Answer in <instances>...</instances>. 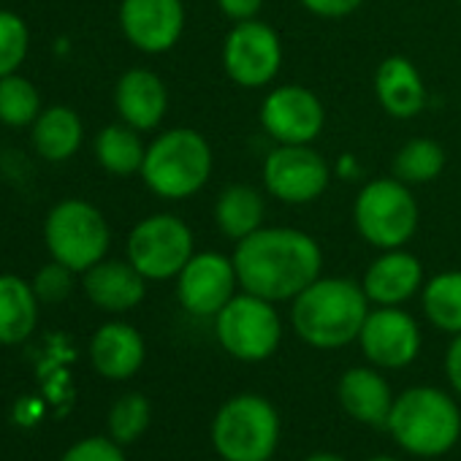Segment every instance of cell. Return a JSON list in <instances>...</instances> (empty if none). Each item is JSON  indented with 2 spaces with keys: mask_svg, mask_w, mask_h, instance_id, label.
<instances>
[{
  "mask_svg": "<svg viewBox=\"0 0 461 461\" xmlns=\"http://www.w3.org/2000/svg\"><path fill=\"white\" fill-rule=\"evenodd\" d=\"M234 267L240 285L267 302H294L307 285L323 275V248L302 228L264 225L237 242Z\"/></svg>",
  "mask_w": 461,
  "mask_h": 461,
  "instance_id": "1",
  "label": "cell"
},
{
  "mask_svg": "<svg viewBox=\"0 0 461 461\" xmlns=\"http://www.w3.org/2000/svg\"><path fill=\"white\" fill-rule=\"evenodd\" d=\"M372 304L350 277H318L291 302V329L315 350H339L358 339Z\"/></svg>",
  "mask_w": 461,
  "mask_h": 461,
  "instance_id": "2",
  "label": "cell"
},
{
  "mask_svg": "<svg viewBox=\"0 0 461 461\" xmlns=\"http://www.w3.org/2000/svg\"><path fill=\"white\" fill-rule=\"evenodd\" d=\"M214 171V152L195 128H168L158 133L144 152L141 179L163 201H187L198 195Z\"/></svg>",
  "mask_w": 461,
  "mask_h": 461,
  "instance_id": "3",
  "label": "cell"
},
{
  "mask_svg": "<svg viewBox=\"0 0 461 461\" xmlns=\"http://www.w3.org/2000/svg\"><path fill=\"white\" fill-rule=\"evenodd\" d=\"M385 429L410 456L437 458L456 447L461 437V410L442 388L415 385L393 399Z\"/></svg>",
  "mask_w": 461,
  "mask_h": 461,
  "instance_id": "4",
  "label": "cell"
},
{
  "mask_svg": "<svg viewBox=\"0 0 461 461\" xmlns=\"http://www.w3.org/2000/svg\"><path fill=\"white\" fill-rule=\"evenodd\" d=\"M280 412L267 396L237 393L212 418L209 439L225 461H269L280 445Z\"/></svg>",
  "mask_w": 461,
  "mask_h": 461,
  "instance_id": "5",
  "label": "cell"
},
{
  "mask_svg": "<svg viewBox=\"0 0 461 461\" xmlns=\"http://www.w3.org/2000/svg\"><path fill=\"white\" fill-rule=\"evenodd\" d=\"M418 222L420 209L412 187L393 174L364 182L353 198L356 234L375 250L407 248L418 234Z\"/></svg>",
  "mask_w": 461,
  "mask_h": 461,
  "instance_id": "6",
  "label": "cell"
},
{
  "mask_svg": "<svg viewBox=\"0 0 461 461\" xmlns=\"http://www.w3.org/2000/svg\"><path fill=\"white\" fill-rule=\"evenodd\" d=\"M44 242L52 261L66 264L77 275L101 264L112 245V228L104 212L82 198L55 203L44 222Z\"/></svg>",
  "mask_w": 461,
  "mask_h": 461,
  "instance_id": "7",
  "label": "cell"
},
{
  "mask_svg": "<svg viewBox=\"0 0 461 461\" xmlns=\"http://www.w3.org/2000/svg\"><path fill=\"white\" fill-rule=\"evenodd\" d=\"M212 321L214 337L230 358L258 364L280 350L283 318L275 302L240 291Z\"/></svg>",
  "mask_w": 461,
  "mask_h": 461,
  "instance_id": "8",
  "label": "cell"
},
{
  "mask_svg": "<svg viewBox=\"0 0 461 461\" xmlns=\"http://www.w3.org/2000/svg\"><path fill=\"white\" fill-rule=\"evenodd\" d=\"M125 256L147 280H176L185 264L195 256L193 230L179 214L155 212L131 228Z\"/></svg>",
  "mask_w": 461,
  "mask_h": 461,
  "instance_id": "9",
  "label": "cell"
},
{
  "mask_svg": "<svg viewBox=\"0 0 461 461\" xmlns=\"http://www.w3.org/2000/svg\"><path fill=\"white\" fill-rule=\"evenodd\" d=\"M220 60L225 77L234 85L245 90H261L280 77L285 47L280 33L264 20L234 23V28L225 33Z\"/></svg>",
  "mask_w": 461,
  "mask_h": 461,
  "instance_id": "10",
  "label": "cell"
},
{
  "mask_svg": "<svg viewBox=\"0 0 461 461\" xmlns=\"http://www.w3.org/2000/svg\"><path fill=\"white\" fill-rule=\"evenodd\" d=\"M264 190L288 206L315 203L331 185L334 168L312 144H275L261 163Z\"/></svg>",
  "mask_w": 461,
  "mask_h": 461,
  "instance_id": "11",
  "label": "cell"
},
{
  "mask_svg": "<svg viewBox=\"0 0 461 461\" xmlns=\"http://www.w3.org/2000/svg\"><path fill=\"white\" fill-rule=\"evenodd\" d=\"M240 288L234 258L217 250L195 253L176 275V299L193 318H214Z\"/></svg>",
  "mask_w": 461,
  "mask_h": 461,
  "instance_id": "12",
  "label": "cell"
},
{
  "mask_svg": "<svg viewBox=\"0 0 461 461\" xmlns=\"http://www.w3.org/2000/svg\"><path fill=\"white\" fill-rule=\"evenodd\" d=\"M258 120L275 144H312L326 128V109L310 87L280 85L267 93Z\"/></svg>",
  "mask_w": 461,
  "mask_h": 461,
  "instance_id": "13",
  "label": "cell"
},
{
  "mask_svg": "<svg viewBox=\"0 0 461 461\" xmlns=\"http://www.w3.org/2000/svg\"><path fill=\"white\" fill-rule=\"evenodd\" d=\"M358 348L364 358L377 369H404L420 356V326L402 307H372L361 334Z\"/></svg>",
  "mask_w": 461,
  "mask_h": 461,
  "instance_id": "14",
  "label": "cell"
},
{
  "mask_svg": "<svg viewBox=\"0 0 461 461\" xmlns=\"http://www.w3.org/2000/svg\"><path fill=\"white\" fill-rule=\"evenodd\" d=\"M185 4L182 0H122L120 28L131 47L144 55L171 52L185 33Z\"/></svg>",
  "mask_w": 461,
  "mask_h": 461,
  "instance_id": "15",
  "label": "cell"
},
{
  "mask_svg": "<svg viewBox=\"0 0 461 461\" xmlns=\"http://www.w3.org/2000/svg\"><path fill=\"white\" fill-rule=\"evenodd\" d=\"M423 283V264L407 248L380 250L361 277V288L372 307H402L420 296Z\"/></svg>",
  "mask_w": 461,
  "mask_h": 461,
  "instance_id": "16",
  "label": "cell"
},
{
  "mask_svg": "<svg viewBox=\"0 0 461 461\" xmlns=\"http://www.w3.org/2000/svg\"><path fill=\"white\" fill-rule=\"evenodd\" d=\"M114 109L120 122L136 128L139 133L160 128L168 112V87L149 68H131L117 79Z\"/></svg>",
  "mask_w": 461,
  "mask_h": 461,
  "instance_id": "17",
  "label": "cell"
},
{
  "mask_svg": "<svg viewBox=\"0 0 461 461\" xmlns=\"http://www.w3.org/2000/svg\"><path fill=\"white\" fill-rule=\"evenodd\" d=\"M372 87L380 109L393 120H415L429 104L426 82L418 66L404 55L385 58L375 71Z\"/></svg>",
  "mask_w": 461,
  "mask_h": 461,
  "instance_id": "18",
  "label": "cell"
},
{
  "mask_svg": "<svg viewBox=\"0 0 461 461\" xmlns=\"http://www.w3.org/2000/svg\"><path fill=\"white\" fill-rule=\"evenodd\" d=\"M147 277L125 258H104L85 272L82 288L87 299L104 312H131L147 296Z\"/></svg>",
  "mask_w": 461,
  "mask_h": 461,
  "instance_id": "19",
  "label": "cell"
},
{
  "mask_svg": "<svg viewBox=\"0 0 461 461\" xmlns=\"http://www.w3.org/2000/svg\"><path fill=\"white\" fill-rule=\"evenodd\" d=\"M337 396L342 410L366 426H385L391 407H393V393L388 380L377 372V366H353L339 377Z\"/></svg>",
  "mask_w": 461,
  "mask_h": 461,
  "instance_id": "20",
  "label": "cell"
},
{
  "mask_svg": "<svg viewBox=\"0 0 461 461\" xmlns=\"http://www.w3.org/2000/svg\"><path fill=\"white\" fill-rule=\"evenodd\" d=\"M144 337L122 321L104 323L90 342V361L98 375L109 380H128L144 364Z\"/></svg>",
  "mask_w": 461,
  "mask_h": 461,
  "instance_id": "21",
  "label": "cell"
},
{
  "mask_svg": "<svg viewBox=\"0 0 461 461\" xmlns=\"http://www.w3.org/2000/svg\"><path fill=\"white\" fill-rule=\"evenodd\" d=\"M212 220L225 240L242 242L267 225V198L258 187L248 182H234L222 187L220 195L214 198Z\"/></svg>",
  "mask_w": 461,
  "mask_h": 461,
  "instance_id": "22",
  "label": "cell"
},
{
  "mask_svg": "<svg viewBox=\"0 0 461 461\" xmlns=\"http://www.w3.org/2000/svg\"><path fill=\"white\" fill-rule=\"evenodd\" d=\"M39 323V296L33 283L0 275V345L25 342Z\"/></svg>",
  "mask_w": 461,
  "mask_h": 461,
  "instance_id": "23",
  "label": "cell"
},
{
  "mask_svg": "<svg viewBox=\"0 0 461 461\" xmlns=\"http://www.w3.org/2000/svg\"><path fill=\"white\" fill-rule=\"evenodd\" d=\"M33 147L44 160L63 163L77 155L85 139V125L71 106H50L33 122Z\"/></svg>",
  "mask_w": 461,
  "mask_h": 461,
  "instance_id": "24",
  "label": "cell"
},
{
  "mask_svg": "<svg viewBox=\"0 0 461 461\" xmlns=\"http://www.w3.org/2000/svg\"><path fill=\"white\" fill-rule=\"evenodd\" d=\"M420 310L434 329L461 334V272L447 269L429 277L420 288Z\"/></svg>",
  "mask_w": 461,
  "mask_h": 461,
  "instance_id": "25",
  "label": "cell"
},
{
  "mask_svg": "<svg viewBox=\"0 0 461 461\" xmlns=\"http://www.w3.org/2000/svg\"><path fill=\"white\" fill-rule=\"evenodd\" d=\"M147 144L139 131L125 122H112L95 136V160L114 176H131L141 171Z\"/></svg>",
  "mask_w": 461,
  "mask_h": 461,
  "instance_id": "26",
  "label": "cell"
},
{
  "mask_svg": "<svg viewBox=\"0 0 461 461\" xmlns=\"http://www.w3.org/2000/svg\"><path fill=\"white\" fill-rule=\"evenodd\" d=\"M445 163H447V155H445L439 141L426 139V136H415V139L404 141L396 149V155H393V176L402 179L410 187L429 185L437 176H442Z\"/></svg>",
  "mask_w": 461,
  "mask_h": 461,
  "instance_id": "27",
  "label": "cell"
},
{
  "mask_svg": "<svg viewBox=\"0 0 461 461\" xmlns=\"http://www.w3.org/2000/svg\"><path fill=\"white\" fill-rule=\"evenodd\" d=\"M41 114V95L25 77L9 74L0 79V122L12 128L33 125Z\"/></svg>",
  "mask_w": 461,
  "mask_h": 461,
  "instance_id": "28",
  "label": "cell"
},
{
  "mask_svg": "<svg viewBox=\"0 0 461 461\" xmlns=\"http://www.w3.org/2000/svg\"><path fill=\"white\" fill-rule=\"evenodd\" d=\"M149 418H152V407H149L147 396L125 393L114 402V407L109 412V434L120 445L136 442L147 431Z\"/></svg>",
  "mask_w": 461,
  "mask_h": 461,
  "instance_id": "29",
  "label": "cell"
},
{
  "mask_svg": "<svg viewBox=\"0 0 461 461\" xmlns=\"http://www.w3.org/2000/svg\"><path fill=\"white\" fill-rule=\"evenodd\" d=\"M31 47L28 25L20 14L0 9V79L17 74V68L25 63Z\"/></svg>",
  "mask_w": 461,
  "mask_h": 461,
  "instance_id": "30",
  "label": "cell"
},
{
  "mask_svg": "<svg viewBox=\"0 0 461 461\" xmlns=\"http://www.w3.org/2000/svg\"><path fill=\"white\" fill-rule=\"evenodd\" d=\"M74 269H68L66 264H47L39 269L36 280H33V291L39 296V302H47V304H60L71 296L74 291Z\"/></svg>",
  "mask_w": 461,
  "mask_h": 461,
  "instance_id": "31",
  "label": "cell"
},
{
  "mask_svg": "<svg viewBox=\"0 0 461 461\" xmlns=\"http://www.w3.org/2000/svg\"><path fill=\"white\" fill-rule=\"evenodd\" d=\"M60 461H125V453L120 442L106 437H87L77 445H71Z\"/></svg>",
  "mask_w": 461,
  "mask_h": 461,
  "instance_id": "32",
  "label": "cell"
},
{
  "mask_svg": "<svg viewBox=\"0 0 461 461\" xmlns=\"http://www.w3.org/2000/svg\"><path fill=\"white\" fill-rule=\"evenodd\" d=\"M299 4L312 17H321V20H345V17L356 14L364 6V0H299Z\"/></svg>",
  "mask_w": 461,
  "mask_h": 461,
  "instance_id": "33",
  "label": "cell"
},
{
  "mask_svg": "<svg viewBox=\"0 0 461 461\" xmlns=\"http://www.w3.org/2000/svg\"><path fill=\"white\" fill-rule=\"evenodd\" d=\"M217 9L230 23H248V20H258L264 0H217Z\"/></svg>",
  "mask_w": 461,
  "mask_h": 461,
  "instance_id": "34",
  "label": "cell"
},
{
  "mask_svg": "<svg viewBox=\"0 0 461 461\" xmlns=\"http://www.w3.org/2000/svg\"><path fill=\"white\" fill-rule=\"evenodd\" d=\"M445 377H447L453 393L461 399V334H456L445 350Z\"/></svg>",
  "mask_w": 461,
  "mask_h": 461,
  "instance_id": "35",
  "label": "cell"
},
{
  "mask_svg": "<svg viewBox=\"0 0 461 461\" xmlns=\"http://www.w3.org/2000/svg\"><path fill=\"white\" fill-rule=\"evenodd\" d=\"M334 176H339V179H358V176H361V163H358V158L350 155V152H342V155L337 158V163H334Z\"/></svg>",
  "mask_w": 461,
  "mask_h": 461,
  "instance_id": "36",
  "label": "cell"
},
{
  "mask_svg": "<svg viewBox=\"0 0 461 461\" xmlns=\"http://www.w3.org/2000/svg\"><path fill=\"white\" fill-rule=\"evenodd\" d=\"M304 461H345V458L337 456V453H312V456H307Z\"/></svg>",
  "mask_w": 461,
  "mask_h": 461,
  "instance_id": "37",
  "label": "cell"
},
{
  "mask_svg": "<svg viewBox=\"0 0 461 461\" xmlns=\"http://www.w3.org/2000/svg\"><path fill=\"white\" fill-rule=\"evenodd\" d=\"M369 461H399V458H393V456H375V458H369Z\"/></svg>",
  "mask_w": 461,
  "mask_h": 461,
  "instance_id": "38",
  "label": "cell"
},
{
  "mask_svg": "<svg viewBox=\"0 0 461 461\" xmlns=\"http://www.w3.org/2000/svg\"><path fill=\"white\" fill-rule=\"evenodd\" d=\"M217 461H225V458H220V456H217Z\"/></svg>",
  "mask_w": 461,
  "mask_h": 461,
  "instance_id": "39",
  "label": "cell"
},
{
  "mask_svg": "<svg viewBox=\"0 0 461 461\" xmlns=\"http://www.w3.org/2000/svg\"><path fill=\"white\" fill-rule=\"evenodd\" d=\"M269 461H275V458H269Z\"/></svg>",
  "mask_w": 461,
  "mask_h": 461,
  "instance_id": "40",
  "label": "cell"
},
{
  "mask_svg": "<svg viewBox=\"0 0 461 461\" xmlns=\"http://www.w3.org/2000/svg\"><path fill=\"white\" fill-rule=\"evenodd\" d=\"M458 4H461V0H458Z\"/></svg>",
  "mask_w": 461,
  "mask_h": 461,
  "instance_id": "41",
  "label": "cell"
}]
</instances>
